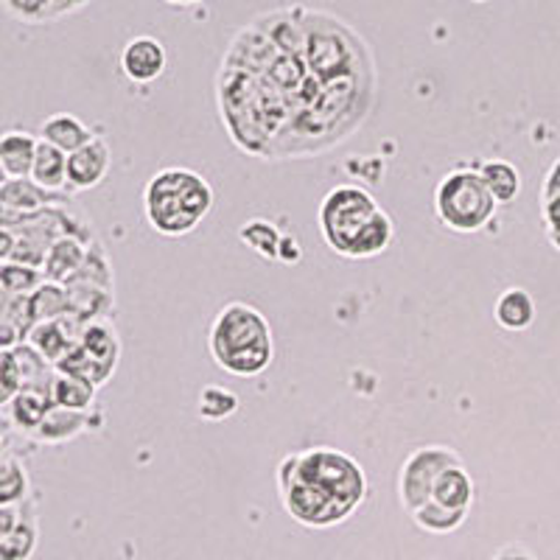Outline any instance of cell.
I'll return each instance as SVG.
<instances>
[{
    "mask_svg": "<svg viewBox=\"0 0 560 560\" xmlns=\"http://www.w3.org/2000/svg\"><path fill=\"white\" fill-rule=\"evenodd\" d=\"M79 345L88 357H93L104 368L115 370L121 362V337H118L113 319H93L84 325L79 334Z\"/></svg>",
    "mask_w": 560,
    "mask_h": 560,
    "instance_id": "obj_16",
    "label": "cell"
},
{
    "mask_svg": "<svg viewBox=\"0 0 560 560\" xmlns=\"http://www.w3.org/2000/svg\"><path fill=\"white\" fill-rule=\"evenodd\" d=\"M471 3H488V0H471Z\"/></svg>",
    "mask_w": 560,
    "mask_h": 560,
    "instance_id": "obj_44",
    "label": "cell"
},
{
    "mask_svg": "<svg viewBox=\"0 0 560 560\" xmlns=\"http://www.w3.org/2000/svg\"><path fill=\"white\" fill-rule=\"evenodd\" d=\"M113 166V149L102 135L84 143L73 154H68V194L93 191L107 179Z\"/></svg>",
    "mask_w": 560,
    "mask_h": 560,
    "instance_id": "obj_8",
    "label": "cell"
},
{
    "mask_svg": "<svg viewBox=\"0 0 560 560\" xmlns=\"http://www.w3.org/2000/svg\"><path fill=\"white\" fill-rule=\"evenodd\" d=\"M39 138L26 129H9L0 135V166L9 174V179L28 177L34 166Z\"/></svg>",
    "mask_w": 560,
    "mask_h": 560,
    "instance_id": "obj_15",
    "label": "cell"
},
{
    "mask_svg": "<svg viewBox=\"0 0 560 560\" xmlns=\"http://www.w3.org/2000/svg\"><path fill=\"white\" fill-rule=\"evenodd\" d=\"M7 179H9V174H7V172H3V166H0V185L7 183Z\"/></svg>",
    "mask_w": 560,
    "mask_h": 560,
    "instance_id": "obj_43",
    "label": "cell"
},
{
    "mask_svg": "<svg viewBox=\"0 0 560 560\" xmlns=\"http://www.w3.org/2000/svg\"><path fill=\"white\" fill-rule=\"evenodd\" d=\"M275 482H306L337 499L345 510L357 513L362 502L368 499V474L362 465L350 454L339 452V448L317 446L306 448V452L289 454L283 463L278 465Z\"/></svg>",
    "mask_w": 560,
    "mask_h": 560,
    "instance_id": "obj_3",
    "label": "cell"
},
{
    "mask_svg": "<svg viewBox=\"0 0 560 560\" xmlns=\"http://www.w3.org/2000/svg\"><path fill=\"white\" fill-rule=\"evenodd\" d=\"M23 510H26V504H12V508H9V504H0V541L18 527V522L23 518Z\"/></svg>",
    "mask_w": 560,
    "mask_h": 560,
    "instance_id": "obj_36",
    "label": "cell"
},
{
    "mask_svg": "<svg viewBox=\"0 0 560 560\" xmlns=\"http://www.w3.org/2000/svg\"><path fill=\"white\" fill-rule=\"evenodd\" d=\"M172 7H194V3H202V0H166Z\"/></svg>",
    "mask_w": 560,
    "mask_h": 560,
    "instance_id": "obj_41",
    "label": "cell"
},
{
    "mask_svg": "<svg viewBox=\"0 0 560 560\" xmlns=\"http://www.w3.org/2000/svg\"><path fill=\"white\" fill-rule=\"evenodd\" d=\"M70 194H54L45 191L34 183L32 177H20V179H7L0 185V202L7 208L18 210V213H39V210L48 208H68Z\"/></svg>",
    "mask_w": 560,
    "mask_h": 560,
    "instance_id": "obj_11",
    "label": "cell"
},
{
    "mask_svg": "<svg viewBox=\"0 0 560 560\" xmlns=\"http://www.w3.org/2000/svg\"><path fill=\"white\" fill-rule=\"evenodd\" d=\"M493 319L504 331H527L529 325L535 323V300L527 289L510 287L493 303Z\"/></svg>",
    "mask_w": 560,
    "mask_h": 560,
    "instance_id": "obj_18",
    "label": "cell"
},
{
    "mask_svg": "<svg viewBox=\"0 0 560 560\" xmlns=\"http://www.w3.org/2000/svg\"><path fill=\"white\" fill-rule=\"evenodd\" d=\"M93 427H98L93 409L90 412H77V409L54 407L48 418L39 423L37 432L32 434V440H37L39 446H62V443L77 440L79 434L90 432Z\"/></svg>",
    "mask_w": 560,
    "mask_h": 560,
    "instance_id": "obj_12",
    "label": "cell"
},
{
    "mask_svg": "<svg viewBox=\"0 0 560 560\" xmlns=\"http://www.w3.org/2000/svg\"><path fill=\"white\" fill-rule=\"evenodd\" d=\"M382 205L362 185H337L334 191L325 194L319 202L317 222L325 244L337 255H348L350 244L364 230V224L376 217Z\"/></svg>",
    "mask_w": 560,
    "mask_h": 560,
    "instance_id": "obj_5",
    "label": "cell"
},
{
    "mask_svg": "<svg viewBox=\"0 0 560 560\" xmlns=\"http://www.w3.org/2000/svg\"><path fill=\"white\" fill-rule=\"evenodd\" d=\"M32 499V477L18 454H7L0 463V504H26Z\"/></svg>",
    "mask_w": 560,
    "mask_h": 560,
    "instance_id": "obj_27",
    "label": "cell"
},
{
    "mask_svg": "<svg viewBox=\"0 0 560 560\" xmlns=\"http://www.w3.org/2000/svg\"><path fill=\"white\" fill-rule=\"evenodd\" d=\"M238 238L247 244L253 253H258L264 261H280V242L283 233L267 219H249L238 228Z\"/></svg>",
    "mask_w": 560,
    "mask_h": 560,
    "instance_id": "obj_29",
    "label": "cell"
},
{
    "mask_svg": "<svg viewBox=\"0 0 560 560\" xmlns=\"http://www.w3.org/2000/svg\"><path fill=\"white\" fill-rule=\"evenodd\" d=\"M12 253H14V230L0 228V264L12 261Z\"/></svg>",
    "mask_w": 560,
    "mask_h": 560,
    "instance_id": "obj_40",
    "label": "cell"
},
{
    "mask_svg": "<svg viewBox=\"0 0 560 560\" xmlns=\"http://www.w3.org/2000/svg\"><path fill=\"white\" fill-rule=\"evenodd\" d=\"M82 328L84 325L79 323L77 317H70L68 314V317L62 319H51V323L34 325L26 342L32 345V348H37L48 362L57 364L68 357L70 350L77 348Z\"/></svg>",
    "mask_w": 560,
    "mask_h": 560,
    "instance_id": "obj_10",
    "label": "cell"
},
{
    "mask_svg": "<svg viewBox=\"0 0 560 560\" xmlns=\"http://www.w3.org/2000/svg\"><path fill=\"white\" fill-rule=\"evenodd\" d=\"M278 493L289 516H292L298 524H303V527L328 529L348 522V518L353 516V513L345 510L337 499H331L328 493L314 488V485L278 482Z\"/></svg>",
    "mask_w": 560,
    "mask_h": 560,
    "instance_id": "obj_7",
    "label": "cell"
},
{
    "mask_svg": "<svg viewBox=\"0 0 560 560\" xmlns=\"http://www.w3.org/2000/svg\"><path fill=\"white\" fill-rule=\"evenodd\" d=\"M7 440H3V434H0V463H3V459H7Z\"/></svg>",
    "mask_w": 560,
    "mask_h": 560,
    "instance_id": "obj_42",
    "label": "cell"
},
{
    "mask_svg": "<svg viewBox=\"0 0 560 560\" xmlns=\"http://www.w3.org/2000/svg\"><path fill=\"white\" fill-rule=\"evenodd\" d=\"M465 518H468V510L443 508V504H438L434 499H429L423 508H418L412 513L415 527H420L423 533H432V535L454 533V529L463 527Z\"/></svg>",
    "mask_w": 560,
    "mask_h": 560,
    "instance_id": "obj_30",
    "label": "cell"
},
{
    "mask_svg": "<svg viewBox=\"0 0 560 560\" xmlns=\"http://www.w3.org/2000/svg\"><path fill=\"white\" fill-rule=\"evenodd\" d=\"M434 217L454 233H479L497 217L499 202L488 191L477 166L452 168L434 188Z\"/></svg>",
    "mask_w": 560,
    "mask_h": 560,
    "instance_id": "obj_4",
    "label": "cell"
},
{
    "mask_svg": "<svg viewBox=\"0 0 560 560\" xmlns=\"http://www.w3.org/2000/svg\"><path fill=\"white\" fill-rule=\"evenodd\" d=\"M210 359L236 378H255L275 359V334L269 319L249 303H228L208 331Z\"/></svg>",
    "mask_w": 560,
    "mask_h": 560,
    "instance_id": "obj_1",
    "label": "cell"
},
{
    "mask_svg": "<svg viewBox=\"0 0 560 560\" xmlns=\"http://www.w3.org/2000/svg\"><path fill=\"white\" fill-rule=\"evenodd\" d=\"M393 238H395V224H393V219H389L387 210L382 208L376 217L364 224V230L357 236V242L350 244V249L345 258H350V261L376 258V255H382L384 249L393 244Z\"/></svg>",
    "mask_w": 560,
    "mask_h": 560,
    "instance_id": "obj_23",
    "label": "cell"
},
{
    "mask_svg": "<svg viewBox=\"0 0 560 560\" xmlns=\"http://www.w3.org/2000/svg\"><path fill=\"white\" fill-rule=\"evenodd\" d=\"M65 287H98L115 292V280H113V261H109L107 247L102 242H90L88 255H84L82 267L73 272V278L65 283Z\"/></svg>",
    "mask_w": 560,
    "mask_h": 560,
    "instance_id": "obj_25",
    "label": "cell"
},
{
    "mask_svg": "<svg viewBox=\"0 0 560 560\" xmlns=\"http://www.w3.org/2000/svg\"><path fill=\"white\" fill-rule=\"evenodd\" d=\"M20 389H23V382H20V370L18 362H14V353L12 350H0V409L9 407Z\"/></svg>",
    "mask_w": 560,
    "mask_h": 560,
    "instance_id": "obj_33",
    "label": "cell"
},
{
    "mask_svg": "<svg viewBox=\"0 0 560 560\" xmlns=\"http://www.w3.org/2000/svg\"><path fill=\"white\" fill-rule=\"evenodd\" d=\"M45 283L43 269L26 267V264L7 261L0 264V287L7 289L9 294H18V298H32L39 287Z\"/></svg>",
    "mask_w": 560,
    "mask_h": 560,
    "instance_id": "obj_32",
    "label": "cell"
},
{
    "mask_svg": "<svg viewBox=\"0 0 560 560\" xmlns=\"http://www.w3.org/2000/svg\"><path fill=\"white\" fill-rule=\"evenodd\" d=\"M555 194H560V158L555 160L552 168H549L547 177H544V185H541V199L555 197Z\"/></svg>",
    "mask_w": 560,
    "mask_h": 560,
    "instance_id": "obj_38",
    "label": "cell"
},
{
    "mask_svg": "<svg viewBox=\"0 0 560 560\" xmlns=\"http://www.w3.org/2000/svg\"><path fill=\"white\" fill-rule=\"evenodd\" d=\"M210 210H213V188L194 168H160L143 188V213L160 236H188L202 224Z\"/></svg>",
    "mask_w": 560,
    "mask_h": 560,
    "instance_id": "obj_2",
    "label": "cell"
},
{
    "mask_svg": "<svg viewBox=\"0 0 560 560\" xmlns=\"http://www.w3.org/2000/svg\"><path fill=\"white\" fill-rule=\"evenodd\" d=\"M98 387L90 384L88 378L68 376V373H57L51 384V398L54 407L62 409H77V412H90L96 404Z\"/></svg>",
    "mask_w": 560,
    "mask_h": 560,
    "instance_id": "obj_26",
    "label": "cell"
},
{
    "mask_svg": "<svg viewBox=\"0 0 560 560\" xmlns=\"http://www.w3.org/2000/svg\"><path fill=\"white\" fill-rule=\"evenodd\" d=\"M26 342V334H23V328H20L14 319L3 317L0 314V350H14L18 345Z\"/></svg>",
    "mask_w": 560,
    "mask_h": 560,
    "instance_id": "obj_35",
    "label": "cell"
},
{
    "mask_svg": "<svg viewBox=\"0 0 560 560\" xmlns=\"http://www.w3.org/2000/svg\"><path fill=\"white\" fill-rule=\"evenodd\" d=\"M70 300V317L88 325L93 319H113L115 292L98 287H65Z\"/></svg>",
    "mask_w": 560,
    "mask_h": 560,
    "instance_id": "obj_22",
    "label": "cell"
},
{
    "mask_svg": "<svg viewBox=\"0 0 560 560\" xmlns=\"http://www.w3.org/2000/svg\"><path fill=\"white\" fill-rule=\"evenodd\" d=\"M93 138H96V129L88 127V124L73 113H54L39 124V140L62 149L65 154H73Z\"/></svg>",
    "mask_w": 560,
    "mask_h": 560,
    "instance_id": "obj_14",
    "label": "cell"
},
{
    "mask_svg": "<svg viewBox=\"0 0 560 560\" xmlns=\"http://www.w3.org/2000/svg\"><path fill=\"white\" fill-rule=\"evenodd\" d=\"M300 258H303V247H300V242H294V236H283V242H280V261L298 264Z\"/></svg>",
    "mask_w": 560,
    "mask_h": 560,
    "instance_id": "obj_39",
    "label": "cell"
},
{
    "mask_svg": "<svg viewBox=\"0 0 560 560\" xmlns=\"http://www.w3.org/2000/svg\"><path fill=\"white\" fill-rule=\"evenodd\" d=\"M39 544V513L34 497L26 502L18 527L0 541V560H32Z\"/></svg>",
    "mask_w": 560,
    "mask_h": 560,
    "instance_id": "obj_19",
    "label": "cell"
},
{
    "mask_svg": "<svg viewBox=\"0 0 560 560\" xmlns=\"http://www.w3.org/2000/svg\"><path fill=\"white\" fill-rule=\"evenodd\" d=\"M541 219L552 247L560 249V194L541 199Z\"/></svg>",
    "mask_w": 560,
    "mask_h": 560,
    "instance_id": "obj_34",
    "label": "cell"
},
{
    "mask_svg": "<svg viewBox=\"0 0 560 560\" xmlns=\"http://www.w3.org/2000/svg\"><path fill=\"white\" fill-rule=\"evenodd\" d=\"M121 73L135 84H152L158 82L163 73H166L168 54L166 45L160 43L158 37H149V34H140L132 37L121 48Z\"/></svg>",
    "mask_w": 560,
    "mask_h": 560,
    "instance_id": "obj_9",
    "label": "cell"
},
{
    "mask_svg": "<svg viewBox=\"0 0 560 560\" xmlns=\"http://www.w3.org/2000/svg\"><path fill=\"white\" fill-rule=\"evenodd\" d=\"M51 409H54L51 389L23 387L18 395H14L12 404L7 407V415H9V423H12L20 434L32 438V434L39 429V423L48 418Z\"/></svg>",
    "mask_w": 560,
    "mask_h": 560,
    "instance_id": "obj_13",
    "label": "cell"
},
{
    "mask_svg": "<svg viewBox=\"0 0 560 560\" xmlns=\"http://www.w3.org/2000/svg\"><path fill=\"white\" fill-rule=\"evenodd\" d=\"M28 308H32V323H51V319H62L70 314V300L68 289L62 283H48L45 280L43 287L28 298Z\"/></svg>",
    "mask_w": 560,
    "mask_h": 560,
    "instance_id": "obj_28",
    "label": "cell"
},
{
    "mask_svg": "<svg viewBox=\"0 0 560 560\" xmlns=\"http://www.w3.org/2000/svg\"><path fill=\"white\" fill-rule=\"evenodd\" d=\"M28 177L45 188V191L54 194H68V154L62 149L51 147V143H45L39 140L37 154H34V166ZM73 197V194H70Z\"/></svg>",
    "mask_w": 560,
    "mask_h": 560,
    "instance_id": "obj_21",
    "label": "cell"
},
{
    "mask_svg": "<svg viewBox=\"0 0 560 560\" xmlns=\"http://www.w3.org/2000/svg\"><path fill=\"white\" fill-rule=\"evenodd\" d=\"M84 255H88V242L79 236H62L51 244L48 255H45L43 275L48 283H68L79 267H82Z\"/></svg>",
    "mask_w": 560,
    "mask_h": 560,
    "instance_id": "obj_17",
    "label": "cell"
},
{
    "mask_svg": "<svg viewBox=\"0 0 560 560\" xmlns=\"http://www.w3.org/2000/svg\"><path fill=\"white\" fill-rule=\"evenodd\" d=\"M452 465H463V457L448 446H420L404 459L398 471V499L409 516L432 499L440 474L448 471Z\"/></svg>",
    "mask_w": 560,
    "mask_h": 560,
    "instance_id": "obj_6",
    "label": "cell"
},
{
    "mask_svg": "<svg viewBox=\"0 0 560 560\" xmlns=\"http://www.w3.org/2000/svg\"><path fill=\"white\" fill-rule=\"evenodd\" d=\"M477 172L499 205L516 202L518 194H522V174L510 160H482Z\"/></svg>",
    "mask_w": 560,
    "mask_h": 560,
    "instance_id": "obj_24",
    "label": "cell"
},
{
    "mask_svg": "<svg viewBox=\"0 0 560 560\" xmlns=\"http://www.w3.org/2000/svg\"><path fill=\"white\" fill-rule=\"evenodd\" d=\"M432 499L443 508L452 510H468L471 513L474 499H477V485H474V477L468 474L465 465H452L448 471L440 474L438 485L432 490Z\"/></svg>",
    "mask_w": 560,
    "mask_h": 560,
    "instance_id": "obj_20",
    "label": "cell"
},
{
    "mask_svg": "<svg viewBox=\"0 0 560 560\" xmlns=\"http://www.w3.org/2000/svg\"><path fill=\"white\" fill-rule=\"evenodd\" d=\"M199 418L210 420V423H219V420H228L230 415L238 412V395L230 393L228 387H219V384H208L199 393Z\"/></svg>",
    "mask_w": 560,
    "mask_h": 560,
    "instance_id": "obj_31",
    "label": "cell"
},
{
    "mask_svg": "<svg viewBox=\"0 0 560 560\" xmlns=\"http://www.w3.org/2000/svg\"><path fill=\"white\" fill-rule=\"evenodd\" d=\"M490 560H538V558H535L533 549H527L524 544H504L502 549L493 552V558Z\"/></svg>",
    "mask_w": 560,
    "mask_h": 560,
    "instance_id": "obj_37",
    "label": "cell"
}]
</instances>
